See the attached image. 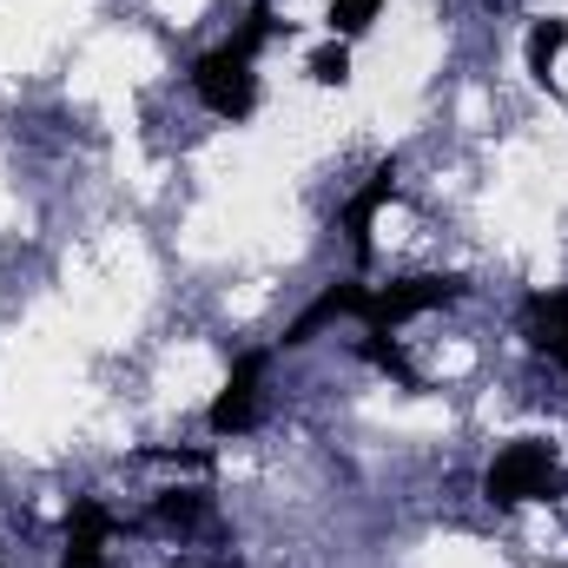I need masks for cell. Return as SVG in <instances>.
I'll return each instance as SVG.
<instances>
[{
  "instance_id": "obj_1",
  "label": "cell",
  "mask_w": 568,
  "mask_h": 568,
  "mask_svg": "<svg viewBox=\"0 0 568 568\" xmlns=\"http://www.w3.org/2000/svg\"><path fill=\"white\" fill-rule=\"evenodd\" d=\"M278 40V7L272 0H252L245 7V20L212 47V53H199L192 60V93H199V106L212 113V120H252L258 113V53Z\"/></svg>"
},
{
  "instance_id": "obj_2",
  "label": "cell",
  "mask_w": 568,
  "mask_h": 568,
  "mask_svg": "<svg viewBox=\"0 0 568 568\" xmlns=\"http://www.w3.org/2000/svg\"><path fill=\"white\" fill-rule=\"evenodd\" d=\"M562 496V463L542 436H516L483 463V503L489 509H523V503H549Z\"/></svg>"
},
{
  "instance_id": "obj_3",
  "label": "cell",
  "mask_w": 568,
  "mask_h": 568,
  "mask_svg": "<svg viewBox=\"0 0 568 568\" xmlns=\"http://www.w3.org/2000/svg\"><path fill=\"white\" fill-rule=\"evenodd\" d=\"M463 291H469V278H463V272H424V278L371 284V291H364V311H357V324H364V331H404L410 317L456 304Z\"/></svg>"
},
{
  "instance_id": "obj_4",
  "label": "cell",
  "mask_w": 568,
  "mask_h": 568,
  "mask_svg": "<svg viewBox=\"0 0 568 568\" xmlns=\"http://www.w3.org/2000/svg\"><path fill=\"white\" fill-rule=\"evenodd\" d=\"M265 371H272V351H239L219 397L205 404V429L212 436H252L265 417Z\"/></svg>"
},
{
  "instance_id": "obj_5",
  "label": "cell",
  "mask_w": 568,
  "mask_h": 568,
  "mask_svg": "<svg viewBox=\"0 0 568 568\" xmlns=\"http://www.w3.org/2000/svg\"><path fill=\"white\" fill-rule=\"evenodd\" d=\"M364 291L371 284L364 278H337V284H324L291 324H284V337H278V351H304V344H317L331 324H357V311H364Z\"/></svg>"
},
{
  "instance_id": "obj_6",
  "label": "cell",
  "mask_w": 568,
  "mask_h": 568,
  "mask_svg": "<svg viewBox=\"0 0 568 568\" xmlns=\"http://www.w3.org/2000/svg\"><path fill=\"white\" fill-rule=\"evenodd\" d=\"M397 199V165L384 159L351 199H344V212H337V225H344V239H351V258H357V272H371V258H377V239H371V225H377V212Z\"/></svg>"
},
{
  "instance_id": "obj_7",
  "label": "cell",
  "mask_w": 568,
  "mask_h": 568,
  "mask_svg": "<svg viewBox=\"0 0 568 568\" xmlns=\"http://www.w3.org/2000/svg\"><path fill=\"white\" fill-rule=\"evenodd\" d=\"M113 536H126V523H120L106 503L80 496V503L67 509V549H60V568H113V556H106Z\"/></svg>"
},
{
  "instance_id": "obj_8",
  "label": "cell",
  "mask_w": 568,
  "mask_h": 568,
  "mask_svg": "<svg viewBox=\"0 0 568 568\" xmlns=\"http://www.w3.org/2000/svg\"><path fill=\"white\" fill-rule=\"evenodd\" d=\"M205 523H212V489H159L145 509V529L172 536V542H192Z\"/></svg>"
},
{
  "instance_id": "obj_9",
  "label": "cell",
  "mask_w": 568,
  "mask_h": 568,
  "mask_svg": "<svg viewBox=\"0 0 568 568\" xmlns=\"http://www.w3.org/2000/svg\"><path fill=\"white\" fill-rule=\"evenodd\" d=\"M523 331L542 357H556L568 371V291H529L523 297Z\"/></svg>"
},
{
  "instance_id": "obj_10",
  "label": "cell",
  "mask_w": 568,
  "mask_h": 568,
  "mask_svg": "<svg viewBox=\"0 0 568 568\" xmlns=\"http://www.w3.org/2000/svg\"><path fill=\"white\" fill-rule=\"evenodd\" d=\"M562 53H568V13L536 20V27H529V40H523V67H529V80L556 93V67H562Z\"/></svg>"
},
{
  "instance_id": "obj_11",
  "label": "cell",
  "mask_w": 568,
  "mask_h": 568,
  "mask_svg": "<svg viewBox=\"0 0 568 568\" xmlns=\"http://www.w3.org/2000/svg\"><path fill=\"white\" fill-rule=\"evenodd\" d=\"M357 357H364L377 377H390L397 390H424V371L404 357V337H397V331H364V337H357Z\"/></svg>"
},
{
  "instance_id": "obj_12",
  "label": "cell",
  "mask_w": 568,
  "mask_h": 568,
  "mask_svg": "<svg viewBox=\"0 0 568 568\" xmlns=\"http://www.w3.org/2000/svg\"><path fill=\"white\" fill-rule=\"evenodd\" d=\"M304 73H311V87H337V93H344V87H351V40H324Z\"/></svg>"
},
{
  "instance_id": "obj_13",
  "label": "cell",
  "mask_w": 568,
  "mask_h": 568,
  "mask_svg": "<svg viewBox=\"0 0 568 568\" xmlns=\"http://www.w3.org/2000/svg\"><path fill=\"white\" fill-rule=\"evenodd\" d=\"M390 0H331V13H324V27H331V40H357L377 13H384Z\"/></svg>"
}]
</instances>
